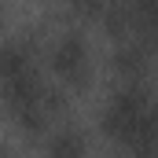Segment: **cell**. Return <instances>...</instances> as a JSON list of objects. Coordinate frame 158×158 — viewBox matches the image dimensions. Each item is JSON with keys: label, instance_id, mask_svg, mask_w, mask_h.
Masks as SVG:
<instances>
[{"label": "cell", "instance_id": "cell-4", "mask_svg": "<svg viewBox=\"0 0 158 158\" xmlns=\"http://www.w3.org/2000/svg\"><path fill=\"white\" fill-rule=\"evenodd\" d=\"M48 158H81V140L74 132H55L48 143Z\"/></svg>", "mask_w": 158, "mask_h": 158}, {"label": "cell", "instance_id": "cell-3", "mask_svg": "<svg viewBox=\"0 0 158 158\" xmlns=\"http://www.w3.org/2000/svg\"><path fill=\"white\" fill-rule=\"evenodd\" d=\"M52 66H55V74L63 81H70V85H77L85 81L88 74V55H85V44L77 37H63L55 48H52Z\"/></svg>", "mask_w": 158, "mask_h": 158}, {"label": "cell", "instance_id": "cell-1", "mask_svg": "<svg viewBox=\"0 0 158 158\" xmlns=\"http://www.w3.org/2000/svg\"><path fill=\"white\" fill-rule=\"evenodd\" d=\"M4 92H7V110L19 125H26V129L44 125L48 110H52V96L30 63V52H22L19 44H7V52H4Z\"/></svg>", "mask_w": 158, "mask_h": 158}, {"label": "cell", "instance_id": "cell-2", "mask_svg": "<svg viewBox=\"0 0 158 158\" xmlns=\"http://www.w3.org/2000/svg\"><path fill=\"white\" fill-rule=\"evenodd\" d=\"M107 129L118 136L125 147L151 155L158 151V132H155V114L147 107V99H140L136 92H121L107 107Z\"/></svg>", "mask_w": 158, "mask_h": 158}]
</instances>
